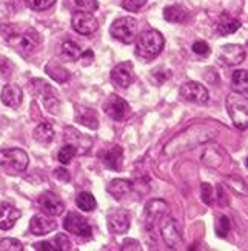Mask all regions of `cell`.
<instances>
[{
    "mask_svg": "<svg viewBox=\"0 0 248 251\" xmlns=\"http://www.w3.org/2000/svg\"><path fill=\"white\" fill-rule=\"evenodd\" d=\"M202 199L207 205L213 202V188L208 183H202Z\"/></svg>",
    "mask_w": 248,
    "mask_h": 251,
    "instance_id": "40",
    "label": "cell"
},
{
    "mask_svg": "<svg viewBox=\"0 0 248 251\" xmlns=\"http://www.w3.org/2000/svg\"><path fill=\"white\" fill-rule=\"evenodd\" d=\"M37 202L40 205V208L45 213H48L50 216H60L65 211V203L62 202L59 196L52 191L42 193Z\"/></svg>",
    "mask_w": 248,
    "mask_h": 251,
    "instance_id": "13",
    "label": "cell"
},
{
    "mask_svg": "<svg viewBox=\"0 0 248 251\" xmlns=\"http://www.w3.org/2000/svg\"><path fill=\"white\" fill-rule=\"evenodd\" d=\"M67 3L71 9L80 13H94L96 9H99L97 0H67Z\"/></svg>",
    "mask_w": 248,
    "mask_h": 251,
    "instance_id": "28",
    "label": "cell"
},
{
    "mask_svg": "<svg viewBox=\"0 0 248 251\" xmlns=\"http://www.w3.org/2000/svg\"><path fill=\"white\" fill-rule=\"evenodd\" d=\"M34 139L40 144H50V142L54 139V128L51 126V124L48 122H42L36 126L34 129Z\"/></svg>",
    "mask_w": 248,
    "mask_h": 251,
    "instance_id": "26",
    "label": "cell"
},
{
    "mask_svg": "<svg viewBox=\"0 0 248 251\" xmlns=\"http://www.w3.org/2000/svg\"><path fill=\"white\" fill-rule=\"evenodd\" d=\"M2 102L9 106V108H19L22 103V99H24V91L20 90V86L14 85V83H8L3 86L2 90Z\"/></svg>",
    "mask_w": 248,
    "mask_h": 251,
    "instance_id": "21",
    "label": "cell"
},
{
    "mask_svg": "<svg viewBox=\"0 0 248 251\" xmlns=\"http://www.w3.org/2000/svg\"><path fill=\"white\" fill-rule=\"evenodd\" d=\"M68 171L67 170H56V177H59V179H65V180H70V176H68V174H67Z\"/></svg>",
    "mask_w": 248,
    "mask_h": 251,
    "instance_id": "43",
    "label": "cell"
},
{
    "mask_svg": "<svg viewBox=\"0 0 248 251\" xmlns=\"http://www.w3.org/2000/svg\"><path fill=\"white\" fill-rule=\"evenodd\" d=\"M63 226L68 233H71L74 236H79V237L90 239L93 234V228L88 224V221H86L82 214L74 213V211L67 214V217H65V221H63Z\"/></svg>",
    "mask_w": 248,
    "mask_h": 251,
    "instance_id": "7",
    "label": "cell"
},
{
    "mask_svg": "<svg viewBox=\"0 0 248 251\" xmlns=\"http://www.w3.org/2000/svg\"><path fill=\"white\" fill-rule=\"evenodd\" d=\"M80 57H82V60H83V65L86 67V65H90V63L93 62L94 54H93V51H91V50H86V51H83V52L80 54Z\"/></svg>",
    "mask_w": 248,
    "mask_h": 251,
    "instance_id": "42",
    "label": "cell"
},
{
    "mask_svg": "<svg viewBox=\"0 0 248 251\" xmlns=\"http://www.w3.org/2000/svg\"><path fill=\"white\" fill-rule=\"evenodd\" d=\"M22 213L16 208V206L9 205L6 202L0 203V230H11L16 222L20 219Z\"/></svg>",
    "mask_w": 248,
    "mask_h": 251,
    "instance_id": "19",
    "label": "cell"
},
{
    "mask_svg": "<svg viewBox=\"0 0 248 251\" xmlns=\"http://www.w3.org/2000/svg\"><path fill=\"white\" fill-rule=\"evenodd\" d=\"M160 233H162V239H164L165 244L168 245V248H171V250L179 248L183 242L180 228H179L176 219H173V217H168V219L162 224Z\"/></svg>",
    "mask_w": 248,
    "mask_h": 251,
    "instance_id": "11",
    "label": "cell"
},
{
    "mask_svg": "<svg viewBox=\"0 0 248 251\" xmlns=\"http://www.w3.org/2000/svg\"><path fill=\"white\" fill-rule=\"evenodd\" d=\"M22 250H24V245L17 239L5 237L0 241V251H22Z\"/></svg>",
    "mask_w": 248,
    "mask_h": 251,
    "instance_id": "33",
    "label": "cell"
},
{
    "mask_svg": "<svg viewBox=\"0 0 248 251\" xmlns=\"http://www.w3.org/2000/svg\"><path fill=\"white\" fill-rule=\"evenodd\" d=\"M52 241H54V244L57 245L59 251H62V250H71V242L68 241V237H67V236L59 234V236L54 237Z\"/></svg>",
    "mask_w": 248,
    "mask_h": 251,
    "instance_id": "39",
    "label": "cell"
},
{
    "mask_svg": "<svg viewBox=\"0 0 248 251\" xmlns=\"http://www.w3.org/2000/svg\"><path fill=\"white\" fill-rule=\"evenodd\" d=\"M221 60L228 65V67H234V65H241L245 60V48L239 43H228L221 48L219 54Z\"/></svg>",
    "mask_w": 248,
    "mask_h": 251,
    "instance_id": "14",
    "label": "cell"
},
{
    "mask_svg": "<svg viewBox=\"0 0 248 251\" xmlns=\"http://www.w3.org/2000/svg\"><path fill=\"white\" fill-rule=\"evenodd\" d=\"M231 83H233V90L236 93L247 94V90H248L247 70H237V71H234L233 77H231Z\"/></svg>",
    "mask_w": 248,
    "mask_h": 251,
    "instance_id": "30",
    "label": "cell"
},
{
    "mask_svg": "<svg viewBox=\"0 0 248 251\" xmlns=\"http://www.w3.org/2000/svg\"><path fill=\"white\" fill-rule=\"evenodd\" d=\"M111 79L116 85L122 86V88H128L136 80V73L131 62H122L116 65L111 70Z\"/></svg>",
    "mask_w": 248,
    "mask_h": 251,
    "instance_id": "12",
    "label": "cell"
},
{
    "mask_svg": "<svg viewBox=\"0 0 248 251\" xmlns=\"http://www.w3.org/2000/svg\"><path fill=\"white\" fill-rule=\"evenodd\" d=\"M57 228V222L50 219L45 214H36L32 216V219L29 222V231L34 236H45L50 234Z\"/></svg>",
    "mask_w": 248,
    "mask_h": 251,
    "instance_id": "17",
    "label": "cell"
},
{
    "mask_svg": "<svg viewBox=\"0 0 248 251\" xmlns=\"http://www.w3.org/2000/svg\"><path fill=\"white\" fill-rule=\"evenodd\" d=\"M226 110L231 117V121L236 128L247 129L248 125V106H247V96L241 93H231L226 97Z\"/></svg>",
    "mask_w": 248,
    "mask_h": 251,
    "instance_id": "5",
    "label": "cell"
},
{
    "mask_svg": "<svg viewBox=\"0 0 248 251\" xmlns=\"http://www.w3.org/2000/svg\"><path fill=\"white\" fill-rule=\"evenodd\" d=\"M102 162L106 168L114 170V171H121L122 170V163H124V148L114 145L110 150H106L102 152Z\"/></svg>",
    "mask_w": 248,
    "mask_h": 251,
    "instance_id": "20",
    "label": "cell"
},
{
    "mask_svg": "<svg viewBox=\"0 0 248 251\" xmlns=\"http://www.w3.org/2000/svg\"><path fill=\"white\" fill-rule=\"evenodd\" d=\"M145 3H147V0H124L122 6L124 9L129 11V13H134V11H139Z\"/></svg>",
    "mask_w": 248,
    "mask_h": 251,
    "instance_id": "36",
    "label": "cell"
},
{
    "mask_svg": "<svg viewBox=\"0 0 248 251\" xmlns=\"http://www.w3.org/2000/svg\"><path fill=\"white\" fill-rule=\"evenodd\" d=\"M193 51L199 54V56H207V54L210 52V47L207 45V42L203 40H198L193 43Z\"/></svg>",
    "mask_w": 248,
    "mask_h": 251,
    "instance_id": "38",
    "label": "cell"
},
{
    "mask_svg": "<svg viewBox=\"0 0 248 251\" xmlns=\"http://www.w3.org/2000/svg\"><path fill=\"white\" fill-rule=\"evenodd\" d=\"M164 17L170 24H182L187 19V11L179 5H171L164 9Z\"/></svg>",
    "mask_w": 248,
    "mask_h": 251,
    "instance_id": "25",
    "label": "cell"
},
{
    "mask_svg": "<svg viewBox=\"0 0 248 251\" xmlns=\"http://www.w3.org/2000/svg\"><path fill=\"white\" fill-rule=\"evenodd\" d=\"M122 250H140V244L134 239H125L122 244Z\"/></svg>",
    "mask_w": 248,
    "mask_h": 251,
    "instance_id": "41",
    "label": "cell"
},
{
    "mask_svg": "<svg viewBox=\"0 0 248 251\" xmlns=\"http://www.w3.org/2000/svg\"><path fill=\"white\" fill-rule=\"evenodd\" d=\"M168 210V205L167 202L164 201H159V199H154V201H149L145 206V217H147V225L149 228H153L154 224H157L162 217L165 216Z\"/></svg>",
    "mask_w": 248,
    "mask_h": 251,
    "instance_id": "18",
    "label": "cell"
},
{
    "mask_svg": "<svg viewBox=\"0 0 248 251\" xmlns=\"http://www.w3.org/2000/svg\"><path fill=\"white\" fill-rule=\"evenodd\" d=\"M77 122L88 126L91 129H96L97 126H99V119H97V114L94 110H91V108H83L82 111H79L77 114Z\"/></svg>",
    "mask_w": 248,
    "mask_h": 251,
    "instance_id": "27",
    "label": "cell"
},
{
    "mask_svg": "<svg viewBox=\"0 0 248 251\" xmlns=\"http://www.w3.org/2000/svg\"><path fill=\"white\" fill-rule=\"evenodd\" d=\"M103 111L106 113L108 117H111L113 121H125L131 114V108H129L128 102L124 100L122 97H119L117 94H111L106 99L103 105Z\"/></svg>",
    "mask_w": 248,
    "mask_h": 251,
    "instance_id": "8",
    "label": "cell"
},
{
    "mask_svg": "<svg viewBox=\"0 0 248 251\" xmlns=\"http://www.w3.org/2000/svg\"><path fill=\"white\" fill-rule=\"evenodd\" d=\"M75 205H77V208H79V210L88 213V211L96 210L97 202H96L94 196H93L91 193L82 191V193H79L77 198H75Z\"/></svg>",
    "mask_w": 248,
    "mask_h": 251,
    "instance_id": "29",
    "label": "cell"
},
{
    "mask_svg": "<svg viewBox=\"0 0 248 251\" xmlns=\"http://www.w3.org/2000/svg\"><path fill=\"white\" fill-rule=\"evenodd\" d=\"M2 34L9 45L16 47L22 52H34L42 43L39 32L26 25H5Z\"/></svg>",
    "mask_w": 248,
    "mask_h": 251,
    "instance_id": "2",
    "label": "cell"
},
{
    "mask_svg": "<svg viewBox=\"0 0 248 251\" xmlns=\"http://www.w3.org/2000/svg\"><path fill=\"white\" fill-rule=\"evenodd\" d=\"M180 96L183 97L185 100L191 102V103H196V105H207L210 100V93L208 90L205 88L202 83L198 82H187L180 86Z\"/></svg>",
    "mask_w": 248,
    "mask_h": 251,
    "instance_id": "9",
    "label": "cell"
},
{
    "mask_svg": "<svg viewBox=\"0 0 248 251\" xmlns=\"http://www.w3.org/2000/svg\"><path fill=\"white\" fill-rule=\"evenodd\" d=\"M136 32H137V20L134 17H121L113 22L110 28V34L116 40L129 45L136 40Z\"/></svg>",
    "mask_w": 248,
    "mask_h": 251,
    "instance_id": "6",
    "label": "cell"
},
{
    "mask_svg": "<svg viewBox=\"0 0 248 251\" xmlns=\"http://www.w3.org/2000/svg\"><path fill=\"white\" fill-rule=\"evenodd\" d=\"M29 157L20 148H5L0 150V168L9 174L24 173L28 168Z\"/></svg>",
    "mask_w": 248,
    "mask_h": 251,
    "instance_id": "4",
    "label": "cell"
},
{
    "mask_svg": "<svg viewBox=\"0 0 248 251\" xmlns=\"http://www.w3.org/2000/svg\"><path fill=\"white\" fill-rule=\"evenodd\" d=\"M133 190V183L126 179H113L108 185V193H110L116 201H122Z\"/></svg>",
    "mask_w": 248,
    "mask_h": 251,
    "instance_id": "22",
    "label": "cell"
},
{
    "mask_svg": "<svg viewBox=\"0 0 248 251\" xmlns=\"http://www.w3.org/2000/svg\"><path fill=\"white\" fill-rule=\"evenodd\" d=\"M228 231H230V219L226 216L219 217L218 224H216V233H218V236H221V237H225L228 234Z\"/></svg>",
    "mask_w": 248,
    "mask_h": 251,
    "instance_id": "35",
    "label": "cell"
},
{
    "mask_svg": "<svg viewBox=\"0 0 248 251\" xmlns=\"http://www.w3.org/2000/svg\"><path fill=\"white\" fill-rule=\"evenodd\" d=\"M75 152H77V150H75L74 145H65L60 148L59 151V162L62 163V165H68V163L73 160V157L75 156Z\"/></svg>",
    "mask_w": 248,
    "mask_h": 251,
    "instance_id": "32",
    "label": "cell"
},
{
    "mask_svg": "<svg viewBox=\"0 0 248 251\" xmlns=\"http://www.w3.org/2000/svg\"><path fill=\"white\" fill-rule=\"evenodd\" d=\"M71 25L74 31H77L82 36H90L99 29V22L91 13H74L71 19Z\"/></svg>",
    "mask_w": 248,
    "mask_h": 251,
    "instance_id": "10",
    "label": "cell"
},
{
    "mask_svg": "<svg viewBox=\"0 0 248 251\" xmlns=\"http://www.w3.org/2000/svg\"><path fill=\"white\" fill-rule=\"evenodd\" d=\"M218 136V129L213 125H191L185 131H182L180 134H177L174 139H171L164 148V156H177L183 151L193 150L194 147H198L200 144H205L211 139Z\"/></svg>",
    "mask_w": 248,
    "mask_h": 251,
    "instance_id": "1",
    "label": "cell"
},
{
    "mask_svg": "<svg viewBox=\"0 0 248 251\" xmlns=\"http://www.w3.org/2000/svg\"><path fill=\"white\" fill-rule=\"evenodd\" d=\"M108 228L114 234H124L129 230V214L125 210L117 208L108 216Z\"/></svg>",
    "mask_w": 248,
    "mask_h": 251,
    "instance_id": "16",
    "label": "cell"
},
{
    "mask_svg": "<svg viewBox=\"0 0 248 251\" xmlns=\"http://www.w3.org/2000/svg\"><path fill=\"white\" fill-rule=\"evenodd\" d=\"M37 83L40 85L39 88H37V93L42 97L43 105H45L47 110L51 111L52 114H57L59 108H60V100H59L56 91H54L45 80H37Z\"/></svg>",
    "mask_w": 248,
    "mask_h": 251,
    "instance_id": "15",
    "label": "cell"
},
{
    "mask_svg": "<svg viewBox=\"0 0 248 251\" xmlns=\"http://www.w3.org/2000/svg\"><path fill=\"white\" fill-rule=\"evenodd\" d=\"M82 54V50L80 47L77 45L75 42H71V40H65L60 47V56L63 60L67 62H75Z\"/></svg>",
    "mask_w": 248,
    "mask_h": 251,
    "instance_id": "24",
    "label": "cell"
},
{
    "mask_svg": "<svg viewBox=\"0 0 248 251\" xmlns=\"http://www.w3.org/2000/svg\"><path fill=\"white\" fill-rule=\"evenodd\" d=\"M32 248L37 250V251H59L57 245L54 244V241H43V242H37L32 245Z\"/></svg>",
    "mask_w": 248,
    "mask_h": 251,
    "instance_id": "37",
    "label": "cell"
},
{
    "mask_svg": "<svg viewBox=\"0 0 248 251\" xmlns=\"http://www.w3.org/2000/svg\"><path fill=\"white\" fill-rule=\"evenodd\" d=\"M25 3L34 11H45L56 3V0H25Z\"/></svg>",
    "mask_w": 248,
    "mask_h": 251,
    "instance_id": "34",
    "label": "cell"
},
{
    "mask_svg": "<svg viewBox=\"0 0 248 251\" xmlns=\"http://www.w3.org/2000/svg\"><path fill=\"white\" fill-rule=\"evenodd\" d=\"M45 71L50 74V77H52L56 82H67L70 79V73L62 68L60 65H47Z\"/></svg>",
    "mask_w": 248,
    "mask_h": 251,
    "instance_id": "31",
    "label": "cell"
},
{
    "mask_svg": "<svg viewBox=\"0 0 248 251\" xmlns=\"http://www.w3.org/2000/svg\"><path fill=\"white\" fill-rule=\"evenodd\" d=\"M165 47V39L157 29H147L136 39V54L144 60H153Z\"/></svg>",
    "mask_w": 248,
    "mask_h": 251,
    "instance_id": "3",
    "label": "cell"
},
{
    "mask_svg": "<svg viewBox=\"0 0 248 251\" xmlns=\"http://www.w3.org/2000/svg\"><path fill=\"white\" fill-rule=\"evenodd\" d=\"M241 28V22L231 17L228 13H223L218 22V32L222 36H230Z\"/></svg>",
    "mask_w": 248,
    "mask_h": 251,
    "instance_id": "23",
    "label": "cell"
}]
</instances>
